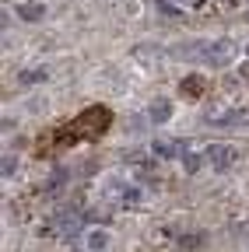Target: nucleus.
Masks as SVG:
<instances>
[{"label":"nucleus","instance_id":"obj_1","mask_svg":"<svg viewBox=\"0 0 249 252\" xmlns=\"http://www.w3.org/2000/svg\"><path fill=\"white\" fill-rule=\"evenodd\" d=\"M232 56H235V42L232 39H214V42H207L200 60L207 63V67H228Z\"/></svg>","mask_w":249,"mask_h":252},{"label":"nucleus","instance_id":"obj_9","mask_svg":"<svg viewBox=\"0 0 249 252\" xmlns=\"http://www.w3.org/2000/svg\"><path fill=\"white\" fill-rule=\"evenodd\" d=\"M179 91L186 94V98H200V94H204V77H197V74L182 77V81H179Z\"/></svg>","mask_w":249,"mask_h":252},{"label":"nucleus","instance_id":"obj_6","mask_svg":"<svg viewBox=\"0 0 249 252\" xmlns=\"http://www.w3.org/2000/svg\"><path fill=\"white\" fill-rule=\"evenodd\" d=\"M154 154H162V158H179L186 154V140H172V137H154Z\"/></svg>","mask_w":249,"mask_h":252},{"label":"nucleus","instance_id":"obj_5","mask_svg":"<svg viewBox=\"0 0 249 252\" xmlns=\"http://www.w3.org/2000/svg\"><path fill=\"white\" fill-rule=\"evenodd\" d=\"M56 228H60V235H64V238L77 235V231L84 228V214H81V210H64V214H60V220H56Z\"/></svg>","mask_w":249,"mask_h":252},{"label":"nucleus","instance_id":"obj_14","mask_svg":"<svg viewBox=\"0 0 249 252\" xmlns=\"http://www.w3.org/2000/svg\"><path fill=\"white\" fill-rule=\"evenodd\" d=\"M60 186H67V168H56L49 175V189H60Z\"/></svg>","mask_w":249,"mask_h":252},{"label":"nucleus","instance_id":"obj_17","mask_svg":"<svg viewBox=\"0 0 249 252\" xmlns=\"http://www.w3.org/2000/svg\"><path fill=\"white\" fill-rule=\"evenodd\" d=\"M14 168H18V161H14L11 154H4V161H0V175L7 179V175H14Z\"/></svg>","mask_w":249,"mask_h":252},{"label":"nucleus","instance_id":"obj_15","mask_svg":"<svg viewBox=\"0 0 249 252\" xmlns=\"http://www.w3.org/2000/svg\"><path fill=\"white\" fill-rule=\"evenodd\" d=\"M200 161H204L200 154H182V168H186V172H197V168H200Z\"/></svg>","mask_w":249,"mask_h":252},{"label":"nucleus","instance_id":"obj_19","mask_svg":"<svg viewBox=\"0 0 249 252\" xmlns=\"http://www.w3.org/2000/svg\"><path fill=\"white\" fill-rule=\"evenodd\" d=\"M246 56H249V46H246Z\"/></svg>","mask_w":249,"mask_h":252},{"label":"nucleus","instance_id":"obj_11","mask_svg":"<svg viewBox=\"0 0 249 252\" xmlns=\"http://www.w3.org/2000/svg\"><path fill=\"white\" fill-rule=\"evenodd\" d=\"M176 249H179V252H197V249H204V235H200V231L182 235V238L176 242Z\"/></svg>","mask_w":249,"mask_h":252},{"label":"nucleus","instance_id":"obj_2","mask_svg":"<svg viewBox=\"0 0 249 252\" xmlns=\"http://www.w3.org/2000/svg\"><path fill=\"white\" fill-rule=\"evenodd\" d=\"M204 154H207V161H211L217 172H228V168L239 161V151H235L232 144H211Z\"/></svg>","mask_w":249,"mask_h":252},{"label":"nucleus","instance_id":"obj_18","mask_svg":"<svg viewBox=\"0 0 249 252\" xmlns=\"http://www.w3.org/2000/svg\"><path fill=\"white\" fill-rule=\"evenodd\" d=\"M235 231H239V235H246V238H249V220H246V224H239V228H235Z\"/></svg>","mask_w":249,"mask_h":252},{"label":"nucleus","instance_id":"obj_13","mask_svg":"<svg viewBox=\"0 0 249 252\" xmlns=\"http://www.w3.org/2000/svg\"><path fill=\"white\" fill-rule=\"evenodd\" d=\"M154 7H158L165 18H182V7H179V4H172V0H158Z\"/></svg>","mask_w":249,"mask_h":252},{"label":"nucleus","instance_id":"obj_10","mask_svg":"<svg viewBox=\"0 0 249 252\" xmlns=\"http://www.w3.org/2000/svg\"><path fill=\"white\" fill-rule=\"evenodd\" d=\"M88 249H91V252H106V249H109V231H106V228H91Z\"/></svg>","mask_w":249,"mask_h":252},{"label":"nucleus","instance_id":"obj_12","mask_svg":"<svg viewBox=\"0 0 249 252\" xmlns=\"http://www.w3.org/2000/svg\"><path fill=\"white\" fill-rule=\"evenodd\" d=\"M18 14H21V21H42L46 7L39 4V0H32V4H21V7H18Z\"/></svg>","mask_w":249,"mask_h":252},{"label":"nucleus","instance_id":"obj_16","mask_svg":"<svg viewBox=\"0 0 249 252\" xmlns=\"http://www.w3.org/2000/svg\"><path fill=\"white\" fill-rule=\"evenodd\" d=\"M36 81H46V70H21V84H36Z\"/></svg>","mask_w":249,"mask_h":252},{"label":"nucleus","instance_id":"obj_3","mask_svg":"<svg viewBox=\"0 0 249 252\" xmlns=\"http://www.w3.org/2000/svg\"><path fill=\"white\" fill-rule=\"evenodd\" d=\"M109 193H112L123 207H130V210H141V203H144V193H141L137 186H127V182H112Z\"/></svg>","mask_w":249,"mask_h":252},{"label":"nucleus","instance_id":"obj_8","mask_svg":"<svg viewBox=\"0 0 249 252\" xmlns=\"http://www.w3.org/2000/svg\"><path fill=\"white\" fill-rule=\"evenodd\" d=\"M169 116H172V102L169 98H154L147 105V123H169Z\"/></svg>","mask_w":249,"mask_h":252},{"label":"nucleus","instance_id":"obj_4","mask_svg":"<svg viewBox=\"0 0 249 252\" xmlns=\"http://www.w3.org/2000/svg\"><path fill=\"white\" fill-rule=\"evenodd\" d=\"M211 126H249V109H221L211 112Z\"/></svg>","mask_w":249,"mask_h":252},{"label":"nucleus","instance_id":"obj_7","mask_svg":"<svg viewBox=\"0 0 249 252\" xmlns=\"http://www.w3.org/2000/svg\"><path fill=\"white\" fill-rule=\"evenodd\" d=\"M165 56V49L162 46H154V42H141V46H134V60H141V63H147V67H154V63H158Z\"/></svg>","mask_w":249,"mask_h":252}]
</instances>
